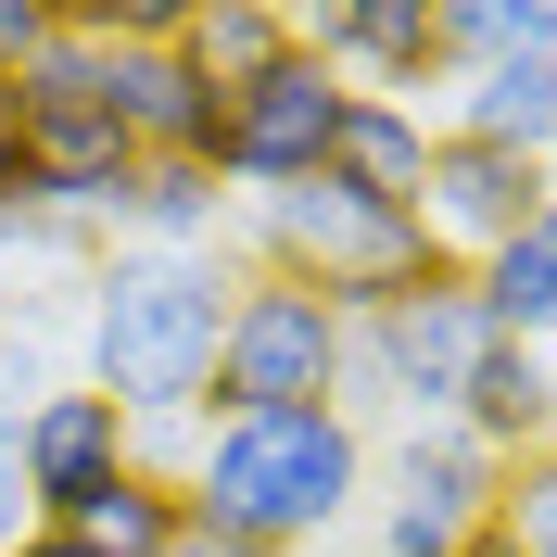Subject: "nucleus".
Returning a JSON list of instances; mask_svg holds the SVG:
<instances>
[{
    "instance_id": "obj_3",
    "label": "nucleus",
    "mask_w": 557,
    "mask_h": 557,
    "mask_svg": "<svg viewBox=\"0 0 557 557\" xmlns=\"http://www.w3.org/2000/svg\"><path fill=\"white\" fill-rule=\"evenodd\" d=\"M253 267L267 278H305L317 305L343 317H381L393 292H418V278H444V253H431V228H418L406 203H368L355 177H292V190H267L253 203Z\"/></svg>"
},
{
    "instance_id": "obj_2",
    "label": "nucleus",
    "mask_w": 557,
    "mask_h": 557,
    "mask_svg": "<svg viewBox=\"0 0 557 557\" xmlns=\"http://www.w3.org/2000/svg\"><path fill=\"white\" fill-rule=\"evenodd\" d=\"M228 292L242 267L215 253H102L89 267V393H114L139 456L165 431H203L215 406V343H228Z\"/></svg>"
},
{
    "instance_id": "obj_27",
    "label": "nucleus",
    "mask_w": 557,
    "mask_h": 557,
    "mask_svg": "<svg viewBox=\"0 0 557 557\" xmlns=\"http://www.w3.org/2000/svg\"><path fill=\"white\" fill-rule=\"evenodd\" d=\"M177 557H228V545H203V532H190V545H177Z\"/></svg>"
},
{
    "instance_id": "obj_26",
    "label": "nucleus",
    "mask_w": 557,
    "mask_h": 557,
    "mask_svg": "<svg viewBox=\"0 0 557 557\" xmlns=\"http://www.w3.org/2000/svg\"><path fill=\"white\" fill-rule=\"evenodd\" d=\"M456 557H520V545H507V532H494V520H482V532H469V545H456Z\"/></svg>"
},
{
    "instance_id": "obj_20",
    "label": "nucleus",
    "mask_w": 557,
    "mask_h": 557,
    "mask_svg": "<svg viewBox=\"0 0 557 557\" xmlns=\"http://www.w3.org/2000/svg\"><path fill=\"white\" fill-rule=\"evenodd\" d=\"M494 532H507L520 557H557V444L507 469V494H494Z\"/></svg>"
},
{
    "instance_id": "obj_21",
    "label": "nucleus",
    "mask_w": 557,
    "mask_h": 557,
    "mask_svg": "<svg viewBox=\"0 0 557 557\" xmlns=\"http://www.w3.org/2000/svg\"><path fill=\"white\" fill-rule=\"evenodd\" d=\"M51 38H64V13H51V0H0V89H13Z\"/></svg>"
},
{
    "instance_id": "obj_5",
    "label": "nucleus",
    "mask_w": 557,
    "mask_h": 557,
    "mask_svg": "<svg viewBox=\"0 0 557 557\" xmlns=\"http://www.w3.org/2000/svg\"><path fill=\"white\" fill-rule=\"evenodd\" d=\"M343 305H317L305 278H267L242 267L228 292V343H215V406L203 418H305V406H343Z\"/></svg>"
},
{
    "instance_id": "obj_12",
    "label": "nucleus",
    "mask_w": 557,
    "mask_h": 557,
    "mask_svg": "<svg viewBox=\"0 0 557 557\" xmlns=\"http://www.w3.org/2000/svg\"><path fill=\"white\" fill-rule=\"evenodd\" d=\"M456 431H469L494 469L545 456V444H557V355H532V343H482V368H469V393H456Z\"/></svg>"
},
{
    "instance_id": "obj_18",
    "label": "nucleus",
    "mask_w": 557,
    "mask_h": 557,
    "mask_svg": "<svg viewBox=\"0 0 557 557\" xmlns=\"http://www.w3.org/2000/svg\"><path fill=\"white\" fill-rule=\"evenodd\" d=\"M102 76H114V51H102L89 26H64L0 102H13V127H76V114H102Z\"/></svg>"
},
{
    "instance_id": "obj_13",
    "label": "nucleus",
    "mask_w": 557,
    "mask_h": 557,
    "mask_svg": "<svg viewBox=\"0 0 557 557\" xmlns=\"http://www.w3.org/2000/svg\"><path fill=\"white\" fill-rule=\"evenodd\" d=\"M456 139H494V152H557V51H494V64L456 76Z\"/></svg>"
},
{
    "instance_id": "obj_1",
    "label": "nucleus",
    "mask_w": 557,
    "mask_h": 557,
    "mask_svg": "<svg viewBox=\"0 0 557 557\" xmlns=\"http://www.w3.org/2000/svg\"><path fill=\"white\" fill-rule=\"evenodd\" d=\"M177 507L190 532L228 557H292L317 532H343L368 507V431L343 406L305 418H203L190 456H177Z\"/></svg>"
},
{
    "instance_id": "obj_19",
    "label": "nucleus",
    "mask_w": 557,
    "mask_h": 557,
    "mask_svg": "<svg viewBox=\"0 0 557 557\" xmlns=\"http://www.w3.org/2000/svg\"><path fill=\"white\" fill-rule=\"evenodd\" d=\"M278 51H292V13H267V0H190V64H203L215 89H242Z\"/></svg>"
},
{
    "instance_id": "obj_16",
    "label": "nucleus",
    "mask_w": 557,
    "mask_h": 557,
    "mask_svg": "<svg viewBox=\"0 0 557 557\" xmlns=\"http://www.w3.org/2000/svg\"><path fill=\"white\" fill-rule=\"evenodd\" d=\"M76 545H89V557H177V545H190L177 469H165V456H139L127 482H114L102 507H89V520H76Z\"/></svg>"
},
{
    "instance_id": "obj_23",
    "label": "nucleus",
    "mask_w": 557,
    "mask_h": 557,
    "mask_svg": "<svg viewBox=\"0 0 557 557\" xmlns=\"http://www.w3.org/2000/svg\"><path fill=\"white\" fill-rule=\"evenodd\" d=\"M26 215V139H13V102H0V228Z\"/></svg>"
},
{
    "instance_id": "obj_24",
    "label": "nucleus",
    "mask_w": 557,
    "mask_h": 557,
    "mask_svg": "<svg viewBox=\"0 0 557 557\" xmlns=\"http://www.w3.org/2000/svg\"><path fill=\"white\" fill-rule=\"evenodd\" d=\"M13 532H38V520H26V482H13V444H0V557H13Z\"/></svg>"
},
{
    "instance_id": "obj_7",
    "label": "nucleus",
    "mask_w": 557,
    "mask_h": 557,
    "mask_svg": "<svg viewBox=\"0 0 557 557\" xmlns=\"http://www.w3.org/2000/svg\"><path fill=\"white\" fill-rule=\"evenodd\" d=\"M343 76L317 64L305 38L278 51V64H253L242 89H228V139H215V190H242V203H267V190H292V177L330 165V139H343Z\"/></svg>"
},
{
    "instance_id": "obj_25",
    "label": "nucleus",
    "mask_w": 557,
    "mask_h": 557,
    "mask_svg": "<svg viewBox=\"0 0 557 557\" xmlns=\"http://www.w3.org/2000/svg\"><path fill=\"white\" fill-rule=\"evenodd\" d=\"M13 557H89L76 532H13Z\"/></svg>"
},
{
    "instance_id": "obj_11",
    "label": "nucleus",
    "mask_w": 557,
    "mask_h": 557,
    "mask_svg": "<svg viewBox=\"0 0 557 557\" xmlns=\"http://www.w3.org/2000/svg\"><path fill=\"white\" fill-rule=\"evenodd\" d=\"M292 38H305L343 89H381V102H406V114H418V89H444L431 0H317V13H292Z\"/></svg>"
},
{
    "instance_id": "obj_4",
    "label": "nucleus",
    "mask_w": 557,
    "mask_h": 557,
    "mask_svg": "<svg viewBox=\"0 0 557 557\" xmlns=\"http://www.w3.org/2000/svg\"><path fill=\"white\" fill-rule=\"evenodd\" d=\"M482 292H469V267L418 278V292H393L381 317H355L343 330V418L368 431V406L406 431V418H456V393H469V368H482Z\"/></svg>"
},
{
    "instance_id": "obj_15",
    "label": "nucleus",
    "mask_w": 557,
    "mask_h": 557,
    "mask_svg": "<svg viewBox=\"0 0 557 557\" xmlns=\"http://www.w3.org/2000/svg\"><path fill=\"white\" fill-rule=\"evenodd\" d=\"M330 177H355L368 203H406V215H418V177H431V127H418L406 102H381V89H355V102H343V139H330Z\"/></svg>"
},
{
    "instance_id": "obj_17",
    "label": "nucleus",
    "mask_w": 557,
    "mask_h": 557,
    "mask_svg": "<svg viewBox=\"0 0 557 557\" xmlns=\"http://www.w3.org/2000/svg\"><path fill=\"white\" fill-rule=\"evenodd\" d=\"M215 215H228L215 165H139V190H127V215H114V228H139V253H203Z\"/></svg>"
},
{
    "instance_id": "obj_8",
    "label": "nucleus",
    "mask_w": 557,
    "mask_h": 557,
    "mask_svg": "<svg viewBox=\"0 0 557 557\" xmlns=\"http://www.w3.org/2000/svg\"><path fill=\"white\" fill-rule=\"evenodd\" d=\"M127 469H139V431H127V406L89 393V381H51L26 406V431H13V482H26V520L38 532H76Z\"/></svg>"
},
{
    "instance_id": "obj_14",
    "label": "nucleus",
    "mask_w": 557,
    "mask_h": 557,
    "mask_svg": "<svg viewBox=\"0 0 557 557\" xmlns=\"http://www.w3.org/2000/svg\"><path fill=\"white\" fill-rule=\"evenodd\" d=\"M469 292H482V330H494V343L557 355V203L532 215V228H507V242L469 267Z\"/></svg>"
},
{
    "instance_id": "obj_22",
    "label": "nucleus",
    "mask_w": 557,
    "mask_h": 557,
    "mask_svg": "<svg viewBox=\"0 0 557 557\" xmlns=\"http://www.w3.org/2000/svg\"><path fill=\"white\" fill-rule=\"evenodd\" d=\"M38 393H51V368H38V355L13 343V330H0V444L26 431V406H38Z\"/></svg>"
},
{
    "instance_id": "obj_10",
    "label": "nucleus",
    "mask_w": 557,
    "mask_h": 557,
    "mask_svg": "<svg viewBox=\"0 0 557 557\" xmlns=\"http://www.w3.org/2000/svg\"><path fill=\"white\" fill-rule=\"evenodd\" d=\"M102 114H114V139H127L139 165H215V139H228V89L190 64V38H165V51H114Z\"/></svg>"
},
{
    "instance_id": "obj_6",
    "label": "nucleus",
    "mask_w": 557,
    "mask_h": 557,
    "mask_svg": "<svg viewBox=\"0 0 557 557\" xmlns=\"http://www.w3.org/2000/svg\"><path fill=\"white\" fill-rule=\"evenodd\" d=\"M494 494H507V469L456 418H406L393 444H368V545L381 557H456L494 520Z\"/></svg>"
},
{
    "instance_id": "obj_9",
    "label": "nucleus",
    "mask_w": 557,
    "mask_h": 557,
    "mask_svg": "<svg viewBox=\"0 0 557 557\" xmlns=\"http://www.w3.org/2000/svg\"><path fill=\"white\" fill-rule=\"evenodd\" d=\"M557 203V177L532 165V152H494V139H456L431 127V177H418V228H431V253L444 267H482L507 228H532V215Z\"/></svg>"
}]
</instances>
